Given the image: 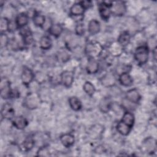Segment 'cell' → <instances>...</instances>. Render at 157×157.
Returning a JSON list of instances; mask_svg holds the SVG:
<instances>
[{
  "label": "cell",
  "instance_id": "cell-36",
  "mask_svg": "<svg viewBox=\"0 0 157 157\" xmlns=\"http://www.w3.org/2000/svg\"><path fill=\"white\" fill-rule=\"evenodd\" d=\"M59 57L60 59L63 62L66 61L69 59V55H67V53H66L64 52H61L60 54H59Z\"/></svg>",
  "mask_w": 157,
  "mask_h": 157
},
{
  "label": "cell",
  "instance_id": "cell-31",
  "mask_svg": "<svg viewBox=\"0 0 157 157\" xmlns=\"http://www.w3.org/2000/svg\"><path fill=\"white\" fill-rule=\"evenodd\" d=\"M10 20H9L7 18L2 17L0 20V29L1 33L8 31L9 25Z\"/></svg>",
  "mask_w": 157,
  "mask_h": 157
},
{
  "label": "cell",
  "instance_id": "cell-25",
  "mask_svg": "<svg viewBox=\"0 0 157 157\" xmlns=\"http://www.w3.org/2000/svg\"><path fill=\"white\" fill-rule=\"evenodd\" d=\"M52 40L47 36H44L40 38L39 45L40 47L43 50H48L52 47Z\"/></svg>",
  "mask_w": 157,
  "mask_h": 157
},
{
  "label": "cell",
  "instance_id": "cell-34",
  "mask_svg": "<svg viewBox=\"0 0 157 157\" xmlns=\"http://www.w3.org/2000/svg\"><path fill=\"white\" fill-rule=\"evenodd\" d=\"M9 39H8L7 36L5 34L1 33V47L7 46V44L9 42Z\"/></svg>",
  "mask_w": 157,
  "mask_h": 157
},
{
  "label": "cell",
  "instance_id": "cell-11",
  "mask_svg": "<svg viewBox=\"0 0 157 157\" xmlns=\"http://www.w3.org/2000/svg\"><path fill=\"white\" fill-rule=\"evenodd\" d=\"M1 115L4 118L11 119L14 116V110L12 105L9 103H6L3 105L1 109Z\"/></svg>",
  "mask_w": 157,
  "mask_h": 157
},
{
  "label": "cell",
  "instance_id": "cell-23",
  "mask_svg": "<svg viewBox=\"0 0 157 157\" xmlns=\"http://www.w3.org/2000/svg\"><path fill=\"white\" fill-rule=\"evenodd\" d=\"M69 104L71 108L75 111H78L82 108V103L75 96L69 98Z\"/></svg>",
  "mask_w": 157,
  "mask_h": 157
},
{
  "label": "cell",
  "instance_id": "cell-33",
  "mask_svg": "<svg viewBox=\"0 0 157 157\" xmlns=\"http://www.w3.org/2000/svg\"><path fill=\"white\" fill-rule=\"evenodd\" d=\"M75 33L78 36H82L85 33V29L82 23L78 24L75 27Z\"/></svg>",
  "mask_w": 157,
  "mask_h": 157
},
{
  "label": "cell",
  "instance_id": "cell-13",
  "mask_svg": "<svg viewBox=\"0 0 157 157\" xmlns=\"http://www.w3.org/2000/svg\"><path fill=\"white\" fill-rule=\"evenodd\" d=\"M85 10V9L80 2L75 3L72 6L70 9V13L74 16H81L84 13Z\"/></svg>",
  "mask_w": 157,
  "mask_h": 157
},
{
  "label": "cell",
  "instance_id": "cell-26",
  "mask_svg": "<svg viewBox=\"0 0 157 157\" xmlns=\"http://www.w3.org/2000/svg\"><path fill=\"white\" fill-rule=\"evenodd\" d=\"M34 145V141L32 137H27L22 142L21 145V148L22 150L25 151H28L31 150Z\"/></svg>",
  "mask_w": 157,
  "mask_h": 157
},
{
  "label": "cell",
  "instance_id": "cell-6",
  "mask_svg": "<svg viewBox=\"0 0 157 157\" xmlns=\"http://www.w3.org/2000/svg\"><path fill=\"white\" fill-rule=\"evenodd\" d=\"M126 10L125 4L122 1H117L112 4L111 13L117 16H121L124 14Z\"/></svg>",
  "mask_w": 157,
  "mask_h": 157
},
{
  "label": "cell",
  "instance_id": "cell-7",
  "mask_svg": "<svg viewBox=\"0 0 157 157\" xmlns=\"http://www.w3.org/2000/svg\"><path fill=\"white\" fill-rule=\"evenodd\" d=\"M61 82L66 87H70L74 82V74L71 71H65L61 74Z\"/></svg>",
  "mask_w": 157,
  "mask_h": 157
},
{
  "label": "cell",
  "instance_id": "cell-30",
  "mask_svg": "<svg viewBox=\"0 0 157 157\" xmlns=\"http://www.w3.org/2000/svg\"><path fill=\"white\" fill-rule=\"evenodd\" d=\"M121 47L118 42L113 43L110 47V52L114 56H118L121 53Z\"/></svg>",
  "mask_w": 157,
  "mask_h": 157
},
{
  "label": "cell",
  "instance_id": "cell-19",
  "mask_svg": "<svg viewBox=\"0 0 157 157\" xmlns=\"http://www.w3.org/2000/svg\"><path fill=\"white\" fill-rule=\"evenodd\" d=\"M132 128L120 121L118 123L117 125V131L123 136H127L131 131Z\"/></svg>",
  "mask_w": 157,
  "mask_h": 157
},
{
  "label": "cell",
  "instance_id": "cell-15",
  "mask_svg": "<svg viewBox=\"0 0 157 157\" xmlns=\"http://www.w3.org/2000/svg\"><path fill=\"white\" fill-rule=\"evenodd\" d=\"M12 123L16 128L18 129H23L26 127L28 121L25 117L22 116H18L13 118Z\"/></svg>",
  "mask_w": 157,
  "mask_h": 157
},
{
  "label": "cell",
  "instance_id": "cell-12",
  "mask_svg": "<svg viewBox=\"0 0 157 157\" xmlns=\"http://www.w3.org/2000/svg\"><path fill=\"white\" fill-rule=\"evenodd\" d=\"M60 141L63 145L66 147H71L74 143V137L72 134L69 133L64 134L60 137Z\"/></svg>",
  "mask_w": 157,
  "mask_h": 157
},
{
  "label": "cell",
  "instance_id": "cell-14",
  "mask_svg": "<svg viewBox=\"0 0 157 157\" xmlns=\"http://www.w3.org/2000/svg\"><path fill=\"white\" fill-rule=\"evenodd\" d=\"M119 82L124 86H130L133 83V80L128 72L121 73L119 75Z\"/></svg>",
  "mask_w": 157,
  "mask_h": 157
},
{
  "label": "cell",
  "instance_id": "cell-16",
  "mask_svg": "<svg viewBox=\"0 0 157 157\" xmlns=\"http://www.w3.org/2000/svg\"><path fill=\"white\" fill-rule=\"evenodd\" d=\"M21 31V34L23 36V43L25 45H30L33 42V37L31 31L29 28H25V27Z\"/></svg>",
  "mask_w": 157,
  "mask_h": 157
},
{
  "label": "cell",
  "instance_id": "cell-8",
  "mask_svg": "<svg viewBox=\"0 0 157 157\" xmlns=\"http://www.w3.org/2000/svg\"><path fill=\"white\" fill-rule=\"evenodd\" d=\"M34 77V75L33 71L29 69L28 67H24L23 69L21 75V79L24 85H28L32 82Z\"/></svg>",
  "mask_w": 157,
  "mask_h": 157
},
{
  "label": "cell",
  "instance_id": "cell-29",
  "mask_svg": "<svg viewBox=\"0 0 157 157\" xmlns=\"http://www.w3.org/2000/svg\"><path fill=\"white\" fill-rule=\"evenodd\" d=\"M83 89L84 91L90 96H93L96 91L94 86L90 82H86L83 86Z\"/></svg>",
  "mask_w": 157,
  "mask_h": 157
},
{
  "label": "cell",
  "instance_id": "cell-18",
  "mask_svg": "<svg viewBox=\"0 0 157 157\" xmlns=\"http://www.w3.org/2000/svg\"><path fill=\"white\" fill-rule=\"evenodd\" d=\"M15 22L18 28L25 27L28 22V15L25 13H20L16 17Z\"/></svg>",
  "mask_w": 157,
  "mask_h": 157
},
{
  "label": "cell",
  "instance_id": "cell-3",
  "mask_svg": "<svg viewBox=\"0 0 157 157\" xmlns=\"http://www.w3.org/2000/svg\"><path fill=\"white\" fill-rule=\"evenodd\" d=\"M39 98V96L37 94L34 93H31L28 94L25 98L24 101L25 105L29 109H34L37 108L40 103Z\"/></svg>",
  "mask_w": 157,
  "mask_h": 157
},
{
  "label": "cell",
  "instance_id": "cell-5",
  "mask_svg": "<svg viewBox=\"0 0 157 157\" xmlns=\"http://www.w3.org/2000/svg\"><path fill=\"white\" fill-rule=\"evenodd\" d=\"M12 90L10 88V82L6 78H2L1 81V96L3 99L11 98Z\"/></svg>",
  "mask_w": 157,
  "mask_h": 157
},
{
  "label": "cell",
  "instance_id": "cell-35",
  "mask_svg": "<svg viewBox=\"0 0 157 157\" xmlns=\"http://www.w3.org/2000/svg\"><path fill=\"white\" fill-rule=\"evenodd\" d=\"M17 28H18V26H17V25L15 21V22H14V21H10L9 25V28H8V31H15Z\"/></svg>",
  "mask_w": 157,
  "mask_h": 157
},
{
  "label": "cell",
  "instance_id": "cell-37",
  "mask_svg": "<svg viewBox=\"0 0 157 157\" xmlns=\"http://www.w3.org/2000/svg\"><path fill=\"white\" fill-rule=\"evenodd\" d=\"M80 3L82 4V6L84 7L85 10L88 8H89L91 6V2L90 1H81Z\"/></svg>",
  "mask_w": 157,
  "mask_h": 157
},
{
  "label": "cell",
  "instance_id": "cell-2",
  "mask_svg": "<svg viewBox=\"0 0 157 157\" xmlns=\"http://www.w3.org/2000/svg\"><path fill=\"white\" fill-rule=\"evenodd\" d=\"M134 58L139 64H145L148 59V48L146 45L138 47L134 52Z\"/></svg>",
  "mask_w": 157,
  "mask_h": 157
},
{
  "label": "cell",
  "instance_id": "cell-21",
  "mask_svg": "<svg viewBox=\"0 0 157 157\" xmlns=\"http://www.w3.org/2000/svg\"><path fill=\"white\" fill-rule=\"evenodd\" d=\"M121 121L131 128H132L134 123V116L132 113L129 112H126L123 113Z\"/></svg>",
  "mask_w": 157,
  "mask_h": 157
},
{
  "label": "cell",
  "instance_id": "cell-22",
  "mask_svg": "<svg viewBox=\"0 0 157 157\" xmlns=\"http://www.w3.org/2000/svg\"><path fill=\"white\" fill-rule=\"evenodd\" d=\"M111 105H112V103L110 99L109 98H105L102 99L101 101L99 104V108L102 112L107 113V112H109V110L111 108Z\"/></svg>",
  "mask_w": 157,
  "mask_h": 157
},
{
  "label": "cell",
  "instance_id": "cell-17",
  "mask_svg": "<svg viewBox=\"0 0 157 157\" xmlns=\"http://www.w3.org/2000/svg\"><path fill=\"white\" fill-rule=\"evenodd\" d=\"M100 23L96 20H91L90 21L88 26V33L91 35H95L100 31Z\"/></svg>",
  "mask_w": 157,
  "mask_h": 157
},
{
  "label": "cell",
  "instance_id": "cell-20",
  "mask_svg": "<svg viewBox=\"0 0 157 157\" xmlns=\"http://www.w3.org/2000/svg\"><path fill=\"white\" fill-rule=\"evenodd\" d=\"M63 31V29L62 26L58 23L52 25L48 29L49 33L56 37L59 36L62 33Z\"/></svg>",
  "mask_w": 157,
  "mask_h": 157
},
{
  "label": "cell",
  "instance_id": "cell-1",
  "mask_svg": "<svg viewBox=\"0 0 157 157\" xmlns=\"http://www.w3.org/2000/svg\"><path fill=\"white\" fill-rule=\"evenodd\" d=\"M103 50L102 45L97 42H90L85 47V53L88 58H95L100 55Z\"/></svg>",
  "mask_w": 157,
  "mask_h": 157
},
{
  "label": "cell",
  "instance_id": "cell-9",
  "mask_svg": "<svg viewBox=\"0 0 157 157\" xmlns=\"http://www.w3.org/2000/svg\"><path fill=\"white\" fill-rule=\"evenodd\" d=\"M126 98L131 102L137 104L140 99V95L136 88H132L126 92Z\"/></svg>",
  "mask_w": 157,
  "mask_h": 157
},
{
  "label": "cell",
  "instance_id": "cell-32",
  "mask_svg": "<svg viewBox=\"0 0 157 157\" xmlns=\"http://www.w3.org/2000/svg\"><path fill=\"white\" fill-rule=\"evenodd\" d=\"M8 47H9L10 49L11 50H17L18 48L19 47V45H18V42H17V40L14 39H10L9 40V42L7 44V45Z\"/></svg>",
  "mask_w": 157,
  "mask_h": 157
},
{
  "label": "cell",
  "instance_id": "cell-27",
  "mask_svg": "<svg viewBox=\"0 0 157 157\" xmlns=\"http://www.w3.org/2000/svg\"><path fill=\"white\" fill-rule=\"evenodd\" d=\"M33 20L34 24L36 26H39V27L43 26L45 23V17L43 15L38 13H36L34 14V15L33 17Z\"/></svg>",
  "mask_w": 157,
  "mask_h": 157
},
{
  "label": "cell",
  "instance_id": "cell-4",
  "mask_svg": "<svg viewBox=\"0 0 157 157\" xmlns=\"http://www.w3.org/2000/svg\"><path fill=\"white\" fill-rule=\"evenodd\" d=\"M112 3L111 2H101L99 4V11L101 18L105 20H108L111 14V6Z\"/></svg>",
  "mask_w": 157,
  "mask_h": 157
},
{
  "label": "cell",
  "instance_id": "cell-24",
  "mask_svg": "<svg viewBox=\"0 0 157 157\" xmlns=\"http://www.w3.org/2000/svg\"><path fill=\"white\" fill-rule=\"evenodd\" d=\"M130 41V35L128 32H123L121 33L118 38V43L121 47L126 46Z\"/></svg>",
  "mask_w": 157,
  "mask_h": 157
},
{
  "label": "cell",
  "instance_id": "cell-10",
  "mask_svg": "<svg viewBox=\"0 0 157 157\" xmlns=\"http://www.w3.org/2000/svg\"><path fill=\"white\" fill-rule=\"evenodd\" d=\"M86 69L90 74H96L99 70L98 62L94 58H88Z\"/></svg>",
  "mask_w": 157,
  "mask_h": 157
},
{
  "label": "cell",
  "instance_id": "cell-28",
  "mask_svg": "<svg viewBox=\"0 0 157 157\" xmlns=\"http://www.w3.org/2000/svg\"><path fill=\"white\" fill-rule=\"evenodd\" d=\"M102 83L106 86H112L115 83V77L112 74H107L102 78Z\"/></svg>",
  "mask_w": 157,
  "mask_h": 157
}]
</instances>
